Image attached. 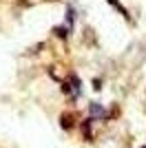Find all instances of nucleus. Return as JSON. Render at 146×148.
Returning a JSON list of instances; mask_svg holds the SVG:
<instances>
[{
    "mask_svg": "<svg viewBox=\"0 0 146 148\" xmlns=\"http://www.w3.org/2000/svg\"><path fill=\"white\" fill-rule=\"evenodd\" d=\"M109 2H111V5H113V7H115L117 11L122 13V16H126V18H128V11H126V9H124V7L120 5V0H109Z\"/></svg>",
    "mask_w": 146,
    "mask_h": 148,
    "instance_id": "obj_1",
    "label": "nucleus"
},
{
    "mask_svg": "<svg viewBox=\"0 0 146 148\" xmlns=\"http://www.w3.org/2000/svg\"><path fill=\"white\" fill-rule=\"evenodd\" d=\"M91 111H93V115H95V117H102L104 115V108L100 104H91Z\"/></svg>",
    "mask_w": 146,
    "mask_h": 148,
    "instance_id": "obj_2",
    "label": "nucleus"
},
{
    "mask_svg": "<svg viewBox=\"0 0 146 148\" xmlns=\"http://www.w3.org/2000/svg\"><path fill=\"white\" fill-rule=\"evenodd\" d=\"M144 148H146V146H144Z\"/></svg>",
    "mask_w": 146,
    "mask_h": 148,
    "instance_id": "obj_3",
    "label": "nucleus"
}]
</instances>
